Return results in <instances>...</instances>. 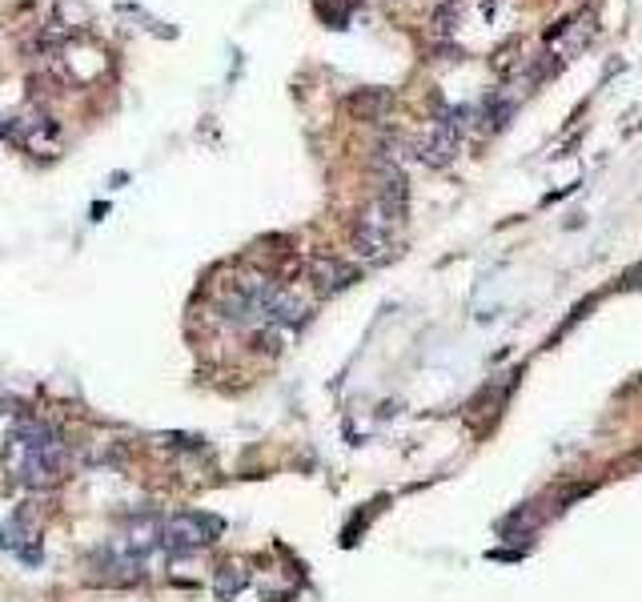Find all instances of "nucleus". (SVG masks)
<instances>
[{"instance_id": "1", "label": "nucleus", "mask_w": 642, "mask_h": 602, "mask_svg": "<svg viewBox=\"0 0 642 602\" xmlns=\"http://www.w3.org/2000/svg\"><path fill=\"white\" fill-rule=\"evenodd\" d=\"M217 534H221V522H217V518H209V514H177V518L165 522V530H161L157 542H161L169 554H193V550L209 546Z\"/></svg>"}, {"instance_id": "2", "label": "nucleus", "mask_w": 642, "mask_h": 602, "mask_svg": "<svg viewBox=\"0 0 642 602\" xmlns=\"http://www.w3.org/2000/svg\"><path fill=\"white\" fill-rule=\"evenodd\" d=\"M458 141H462V121H454V117H442L438 125H434V133L418 145V157L426 161V165H446V161H454V153H458Z\"/></svg>"}, {"instance_id": "3", "label": "nucleus", "mask_w": 642, "mask_h": 602, "mask_svg": "<svg viewBox=\"0 0 642 602\" xmlns=\"http://www.w3.org/2000/svg\"><path fill=\"white\" fill-rule=\"evenodd\" d=\"M305 277L313 281L317 293H334V289H346L358 273H354L346 261H338V257H313V261L305 265Z\"/></svg>"}, {"instance_id": "4", "label": "nucleus", "mask_w": 642, "mask_h": 602, "mask_svg": "<svg viewBox=\"0 0 642 602\" xmlns=\"http://www.w3.org/2000/svg\"><path fill=\"white\" fill-rule=\"evenodd\" d=\"M390 229H382V225H370V221H358L354 225V249L362 253V257H386L390 253Z\"/></svg>"}, {"instance_id": "5", "label": "nucleus", "mask_w": 642, "mask_h": 602, "mask_svg": "<svg viewBox=\"0 0 642 602\" xmlns=\"http://www.w3.org/2000/svg\"><path fill=\"white\" fill-rule=\"evenodd\" d=\"M386 105H390V93H386V89H362V93H354V97H350V109H354L358 117H366V121L382 117V113H386Z\"/></svg>"}, {"instance_id": "6", "label": "nucleus", "mask_w": 642, "mask_h": 602, "mask_svg": "<svg viewBox=\"0 0 642 602\" xmlns=\"http://www.w3.org/2000/svg\"><path fill=\"white\" fill-rule=\"evenodd\" d=\"M245 582H249V574H245V566H237V562H225L221 570H213V586H217L221 598H233Z\"/></svg>"}, {"instance_id": "7", "label": "nucleus", "mask_w": 642, "mask_h": 602, "mask_svg": "<svg viewBox=\"0 0 642 602\" xmlns=\"http://www.w3.org/2000/svg\"><path fill=\"white\" fill-rule=\"evenodd\" d=\"M454 21H458V0H450V5H442L434 13V29L438 33H454Z\"/></svg>"}, {"instance_id": "8", "label": "nucleus", "mask_w": 642, "mask_h": 602, "mask_svg": "<svg viewBox=\"0 0 642 602\" xmlns=\"http://www.w3.org/2000/svg\"><path fill=\"white\" fill-rule=\"evenodd\" d=\"M622 285H642V261H638V265H634V269L622 277Z\"/></svg>"}]
</instances>
